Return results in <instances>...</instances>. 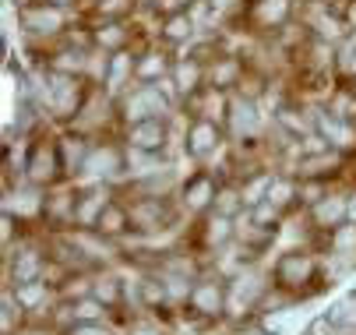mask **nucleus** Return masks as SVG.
<instances>
[{"label": "nucleus", "mask_w": 356, "mask_h": 335, "mask_svg": "<svg viewBox=\"0 0 356 335\" xmlns=\"http://www.w3.org/2000/svg\"><path fill=\"white\" fill-rule=\"evenodd\" d=\"M332 251L335 254H356V222L353 226H339V229H332Z\"/></svg>", "instance_id": "nucleus-26"}, {"label": "nucleus", "mask_w": 356, "mask_h": 335, "mask_svg": "<svg viewBox=\"0 0 356 335\" xmlns=\"http://www.w3.org/2000/svg\"><path fill=\"white\" fill-rule=\"evenodd\" d=\"M311 219H314V226H321V229H339V226L349 219V202H346L342 195H325V198H318V202L311 205Z\"/></svg>", "instance_id": "nucleus-9"}, {"label": "nucleus", "mask_w": 356, "mask_h": 335, "mask_svg": "<svg viewBox=\"0 0 356 335\" xmlns=\"http://www.w3.org/2000/svg\"><path fill=\"white\" fill-rule=\"evenodd\" d=\"M229 131L233 138H250L258 131V110L250 99H233L229 103Z\"/></svg>", "instance_id": "nucleus-13"}, {"label": "nucleus", "mask_w": 356, "mask_h": 335, "mask_svg": "<svg viewBox=\"0 0 356 335\" xmlns=\"http://www.w3.org/2000/svg\"><path fill=\"white\" fill-rule=\"evenodd\" d=\"M88 145L81 138H64L60 141V159H64V170L67 173H81L85 170V163H88Z\"/></svg>", "instance_id": "nucleus-18"}, {"label": "nucleus", "mask_w": 356, "mask_h": 335, "mask_svg": "<svg viewBox=\"0 0 356 335\" xmlns=\"http://www.w3.org/2000/svg\"><path fill=\"white\" fill-rule=\"evenodd\" d=\"M46 103L57 117H78V106H81V92H78V81L74 74H54V85L46 92Z\"/></svg>", "instance_id": "nucleus-4"}, {"label": "nucleus", "mask_w": 356, "mask_h": 335, "mask_svg": "<svg viewBox=\"0 0 356 335\" xmlns=\"http://www.w3.org/2000/svg\"><path fill=\"white\" fill-rule=\"evenodd\" d=\"M219 141H222V134H219V127H216V120H194L191 124V131H187V152L194 156V159H205V156H212L216 149H219Z\"/></svg>", "instance_id": "nucleus-7"}, {"label": "nucleus", "mask_w": 356, "mask_h": 335, "mask_svg": "<svg viewBox=\"0 0 356 335\" xmlns=\"http://www.w3.org/2000/svg\"><path fill=\"white\" fill-rule=\"evenodd\" d=\"M103 300H95V297H85V300H78L74 304V321H99L103 318Z\"/></svg>", "instance_id": "nucleus-30"}, {"label": "nucleus", "mask_w": 356, "mask_h": 335, "mask_svg": "<svg viewBox=\"0 0 356 335\" xmlns=\"http://www.w3.org/2000/svg\"><path fill=\"white\" fill-rule=\"evenodd\" d=\"M163 35H166L170 42L191 39V35H194V18H191L187 11H173V15L166 18V28H163Z\"/></svg>", "instance_id": "nucleus-24"}, {"label": "nucleus", "mask_w": 356, "mask_h": 335, "mask_svg": "<svg viewBox=\"0 0 356 335\" xmlns=\"http://www.w3.org/2000/svg\"><path fill=\"white\" fill-rule=\"evenodd\" d=\"M42 272H46V261H42V254L29 247V251H22V254L15 258L11 279H15L18 286H25V282H39V279H42Z\"/></svg>", "instance_id": "nucleus-16"}, {"label": "nucleus", "mask_w": 356, "mask_h": 335, "mask_svg": "<svg viewBox=\"0 0 356 335\" xmlns=\"http://www.w3.org/2000/svg\"><path fill=\"white\" fill-rule=\"evenodd\" d=\"M318 127H321V134L332 141V145H353V127H349L342 117L318 113Z\"/></svg>", "instance_id": "nucleus-19"}, {"label": "nucleus", "mask_w": 356, "mask_h": 335, "mask_svg": "<svg viewBox=\"0 0 356 335\" xmlns=\"http://www.w3.org/2000/svg\"><path fill=\"white\" fill-rule=\"evenodd\" d=\"M261 297H265V279H261L258 272H243V275H236L233 286H229V304H243V311L254 307Z\"/></svg>", "instance_id": "nucleus-11"}, {"label": "nucleus", "mask_w": 356, "mask_h": 335, "mask_svg": "<svg viewBox=\"0 0 356 335\" xmlns=\"http://www.w3.org/2000/svg\"><path fill=\"white\" fill-rule=\"evenodd\" d=\"M187 304H191V311L201 314V318H219V314L226 311V304H229V290H226L219 279H201V282L191 286Z\"/></svg>", "instance_id": "nucleus-1"}, {"label": "nucleus", "mask_w": 356, "mask_h": 335, "mask_svg": "<svg viewBox=\"0 0 356 335\" xmlns=\"http://www.w3.org/2000/svg\"><path fill=\"white\" fill-rule=\"evenodd\" d=\"M127 222H131V212L127 209H120V205H106V212L99 215V222H95V229L103 233V236H117V233H124L127 229Z\"/></svg>", "instance_id": "nucleus-20"}, {"label": "nucleus", "mask_w": 356, "mask_h": 335, "mask_svg": "<svg viewBox=\"0 0 356 335\" xmlns=\"http://www.w3.org/2000/svg\"><path fill=\"white\" fill-rule=\"evenodd\" d=\"M216 212H222V215H236V209L243 205V198L236 195V190L233 187H222V190H216Z\"/></svg>", "instance_id": "nucleus-31"}, {"label": "nucleus", "mask_w": 356, "mask_h": 335, "mask_svg": "<svg viewBox=\"0 0 356 335\" xmlns=\"http://www.w3.org/2000/svg\"><path fill=\"white\" fill-rule=\"evenodd\" d=\"M49 4H57V8H67V4H74V0H49Z\"/></svg>", "instance_id": "nucleus-37"}, {"label": "nucleus", "mask_w": 356, "mask_h": 335, "mask_svg": "<svg viewBox=\"0 0 356 335\" xmlns=\"http://www.w3.org/2000/svg\"><path fill=\"white\" fill-rule=\"evenodd\" d=\"M254 18H258L261 28L282 25V22L289 18V4H286V0H261V4L254 8Z\"/></svg>", "instance_id": "nucleus-21"}, {"label": "nucleus", "mask_w": 356, "mask_h": 335, "mask_svg": "<svg viewBox=\"0 0 356 335\" xmlns=\"http://www.w3.org/2000/svg\"><path fill=\"white\" fill-rule=\"evenodd\" d=\"M95 39L106 42V46H120V42H124V32H120V25H110V32H99Z\"/></svg>", "instance_id": "nucleus-34"}, {"label": "nucleus", "mask_w": 356, "mask_h": 335, "mask_svg": "<svg viewBox=\"0 0 356 335\" xmlns=\"http://www.w3.org/2000/svg\"><path fill=\"white\" fill-rule=\"evenodd\" d=\"M134 74V60H131V54H117L110 64H106V85H110V92H120L124 88V81Z\"/></svg>", "instance_id": "nucleus-23"}, {"label": "nucleus", "mask_w": 356, "mask_h": 335, "mask_svg": "<svg viewBox=\"0 0 356 335\" xmlns=\"http://www.w3.org/2000/svg\"><path fill=\"white\" fill-rule=\"evenodd\" d=\"M328 325H332L328 318H318V321H314L307 332H303V335H325V332H328Z\"/></svg>", "instance_id": "nucleus-36"}, {"label": "nucleus", "mask_w": 356, "mask_h": 335, "mask_svg": "<svg viewBox=\"0 0 356 335\" xmlns=\"http://www.w3.org/2000/svg\"><path fill=\"white\" fill-rule=\"evenodd\" d=\"M236 229H233V215H222V212H216V215H209V222H205V233H201V240H205V247H222L229 236H233Z\"/></svg>", "instance_id": "nucleus-17"}, {"label": "nucleus", "mask_w": 356, "mask_h": 335, "mask_svg": "<svg viewBox=\"0 0 356 335\" xmlns=\"http://www.w3.org/2000/svg\"><path fill=\"white\" fill-rule=\"evenodd\" d=\"M328 321L335 328H356V293H349L346 300H339L332 311H328Z\"/></svg>", "instance_id": "nucleus-25"}, {"label": "nucleus", "mask_w": 356, "mask_h": 335, "mask_svg": "<svg viewBox=\"0 0 356 335\" xmlns=\"http://www.w3.org/2000/svg\"><path fill=\"white\" fill-rule=\"evenodd\" d=\"M106 205H110V190H106V187H92V190H85L81 198H74V222H81V226H95L99 215L106 212Z\"/></svg>", "instance_id": "nucleus-10"}, {"label": "nucleus", "mask_w": 356, "mask_h": 335, "mask_svg": "<svg viewBox=\"0 0 356 335\" xmlns=\"http://www.w3.org/2000/svg\"><path fill=\"white\" fill-rule=\"evenodd\" d=\"M163 71H166V60H163L159 54H148V60L134 64V74H138L141 81H156V78H159Z\"/></svg>", "instance_id": "nucleus-29"}, {"label": "nucleus", "mask_w": 356, "mask_h": 335, "mask_svg": "<svg viewBox=\"0 0 356 335\" xmlns=\"http://www.w3.org/2000/svg\"><path fill=\"white\" fill-rule=\"evenodd\" d=\"M11 325H15V297L4 293V332H11Z\"/></svg>", "instance_id": "nucleus-35"}, {"label": "nucleus", "mask_w": 356, "mask_h": 335, "mask_svg": "<svg viewBox=\"0 0 356 335\" xmlns=\"http://www.w3.org/2000/svg\"><path fill=\"white\" fill-rule=\"evenodd\" d=\"M67 335H113L106 325H99V321H78Z\"/></svg>", "instance_id": "nucleus-33"}, {"label": "nucleus", "mask_w": 356, "mask_h": 335, "mask_svg": "<svg viewBox=\"0 0 356 335\" xmlns=\"http://www.w3.org/2000/svg\"><path fill=\"white\" fill-rule=\"evenodd\" d=\"M120 293H124V290H120V279H113V275L92 282V297H95V300H103V304H117Z\"/></svg>", "instance_id": "nucleus-27"}, {"label": "nucleus", "mask_w": 356, "mask_h": 335, "mask_svg": "<svg viewBox=\"0 0 356 335\" xmlns=\"http://www.w3.org/2000/svg\"><path fill=\"white\" fill-rule=\"evenodd\" d=\"M318 265L311 254H300V251H289L275 261V286L279 290H300V286H307L314 279Z\"/></svg>", "instance_id": "nucleus-2"}, {"label": "nucleus", "mask_w": 356, "mask_h": 335, "mask_svg": "<svg viewBox=\"0 0 356 335\" xmlns=\"http://www.w3.org/2000/svg\"><path fill=\"white\" fill-rule=\"evenodd\" d=\"M201 74H205V67H201V60H194V57L173 64V78H177V88L180 92H194L197 81H201Z\"/></svg>", "instance_id": "nucleus-22"}, {"label": "nucleus", "mask_w": 356, "mask_h": 335, "mask_svg": "<svg viewBox=\"0 0 356 335\" xmlns=\"http://www.w3.org/2000/svg\"><path fill=\"white\" fill-rule=\"evenodd\" d=\"M163 141H166V127L159 124V117L138 120V124H131V131H127V145H131L134 152H159Z\"/></svg>", "instance_id": "nucleus-8"}, {"label": "nucleus", "mask_w": 356, "mask_h": 335, "mask_svg": "<svg viewBox=\"0 0 356 335\" xmlns=\"http://www.w3.org/2000/svg\"><path fill=\"white\" fill-rule=\"evenodd\" d=\"M184 205H187L191 212H201L205 205H216V180H212L209 173L191 177L187 187H184Z\"/></svg>", "instance_id": "nucleus-12"}, {"label": "nucleus", "mask_w": 356, "mask_h": 335, "mask_svg": "<svg viewBox=\"0 0 356 335\" xmlns=\"http://www.w3.org/2000/svg\"><path fill=\"white\" fill-rule=\"evenodd\" d=\"M236 74H240V64H236L233 57H226V60L212 71V88H229V85L236 81Z\"/></svg>", "instance_id": "nucleus-28"}, {"label": "nucleus", "mask_w": 356, "mask_h": 335, "mask_svg": "<svg viewBox=\"0 0 356 335\" xmlns=\"http://www.w3.org/2000/svg\"><path fill=\"white\" fill-rule=\"evenodd\" d=\"M88 173L95 177H117L124 170V156L113 149V145H103V149H92L88 152V163H85Z\"/></svg>", "instance_id": "nucleus-15"}, {"label": "nucleus", "mask_w": 356, "mask_h": 335, "mask_svg": "<svg viewBox=\"0 0 356 335\" xmlns=\"http://www.w3.org/2000/svg\"><path fill=\"white\" fill-rule=\"evenodd\" d=\"M22 22H25V28H32L39 35H54L64 25V8L49 4V0H39V4H32V8L22 11Z\"/></svg>", "instance_id": "nucleus-6"}, {"label": "nucleus", "mask_w": 356, "mask_h": 335, "mask_svg": "<svg viewBox=\"0 0 356 335\" xmlns=\"http://www.w3.org/2000/svg\"><path fill=\"white\" fill-rule=\"evenodd\" d=\"M247 335H268V332H265V328H261V332H247Z\"/></svg>", "instance_id": "nucleus-38"}, {"label": "nucleus", "mask_w": 356, "mask_h": 335, "mask_svg": "<svg viewBox=\"0 0 356 335\" xmlns=\"http://www.w3.org/2000/svg\"><path fill=\"white\" fill-rule=\"evenodd\" d=\"M339 71L342 74H356V35H349L346 46L339 50Z\"/></svg>", "instance_id": "nucleus-32"}, {"label": "nucleus", "mask_w": 356, "mask_h": 335, "mask_svg": "<svg viewBox=\"0 0 356 335\" xmlns=\"http://www.w3.org/2000/svg\"><path fill=\"white\" fill-rule=\"evenodd\" d=\"M25 170H29V180H32V183H49V180L57 177V170H64L60 145H46V141L32 145V156H29Z\"/></svg>", "instance_id": "nucleus-5"}, {"label": "nucleus", "mask_w": 356, "mask_h": 335, "mask_svg": "<svg viewBox=\"0 0 356 335\" xmlns=\"http://www.w3.org/2000/svg\"><path fill=\"white\" fill-rule=\"evenodd\" d=\"M127 212H131V222L141 226V229H163V222H166L163 198H141V202L131 205Z\"/></svg>", "instance_id": "nucleus-14"}, {"label": "nucleus", "mask_w": 356, "mask_h": 335, "mask_svg": "<svg viewBox=\"0 0 356 335\" xmlns=\"http://www.w3.org/2000/svg\"><path fill=\"white\" fill-rule=\"evenodd\" d=\"M124 117L127 120H152V117H163L166 110H170V103L159 95V81H152V85H141V88H134L127 99H124Z\"/></svg>", "instance_id": "nucleus-3"}]
</instances>
